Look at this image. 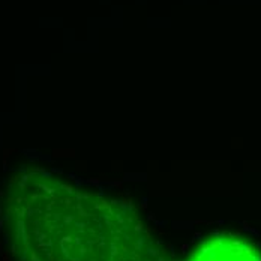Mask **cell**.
I'll use <instances>...</instances> for the list:
<instances>
[{"label":"cell","mask_w":261,"mask_h":261,"mask_svg":"<svg viewBox=\"0 0 261 261\" xmlns=\"http://www.w3.org/2000/svg\"><path fill=\"white\" fill-rule=\"evenodd\" d=\"M186 261H261V252L243 239L222 234L203 242Z\"/></svg>","instance_id":"cell-2"},{"label":"cell","mask_w":261,"mask_h":261,"mask_svg":"<svg viewBox=\"0 0 261 261\" xmlns=\"http://www.w3.org/2000/svg\"><path fill=\"white\" fill-rule=\"evenodd\" d=\"M8 201L26 261H176L122 200L30 173L15 182Z\"/></svg>","instance_id":"cell-1"}]
</instances>
